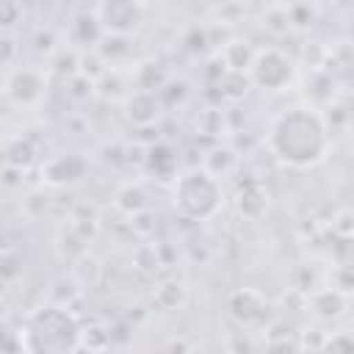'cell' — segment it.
<instances>
[{
	"label": "cell",
	"mask_w": 354,
	"mask_h": 354,
	"mask_svg": "<svg viewBox=\"0 0 354 354\" xmlns=\"http://www.w3.org/2000/svg\"><path fill=\"white\" fill-rule=\"evenodd\" d=\"M266 144L279 163L290 169H315L332 149V130L315 105H293L271 122Z\"/></svg>",
	"instance_id": "6da1fadb"
},
{
	"label": "cell",
	"mask_w": 354,
	"mask_h": 354,
	"mask_svg": "<svg viewBox=\"0 0 354 354\" xmlns=\"http://www.w3.org/2000/svg\"><path fill=\"white\" fill-rule=\"evenodd\" d=\"M171 199L174 207L191 218V221H210L224 202L221 194V183L216 174H210L205 166H194L185 169L183 174L174 177V188H171Z\"/></svg>",
	"instance_id": "7a4b0ae2"
},
{
	"label": "cell",
	"mask_w": 354,
	"mask_h": 354,
	"mask_svg": "<svg viewBox=\"0 0 354 354\" xmlns=\"http://www.w3.org/2000/svg\"><path fill=\"white\" fill-rule=\"evenodd\" d=\"M296 75H299L296 61L279 47L254 50V58L246 69V80L260 91H271V94L288 91L296 83Z\"/></svg>",
	"instance_id": "3957f363"
},
{
	"label": "cell",
	"mask_w": 354,
	"mask_h": 354,
	"mask_svg": "<svg viewBox=\"0 0 354 354\" xmlns=\"http://www.w3.org/2000/svg\"><path fill=\"white\" fill-rule=\"evenodd\" d=\"M0 91H3V97H6L11 105H17V108H36V105L44 102V97H47V75H44V69L14 64V66H8V72L3 75Z\"/></svg>",
	"instance_id": "277c9868"
},
{
	"label": "cell",
	"mask_w": 354,
	"mask_h": 354,
	"mask_svg": "<svg viewBox=\"0 0 354 354\" xmlns=\"http://www.w3.org/2000/svg\"><path fill=\"white\" fill-rule=\"evenodd\" d=\"M227 315L241 326V329H266L271 326V315H274V304L266 299V293L254 290V288H235L227 296Z\"/></svg>",
	"instance_id": "5b68a950"
},
{
	"label": "cell",
	"mask_w": 354,
	"mask_h": 354,
	"mask_svg": "<svg viewBox=\"0 0 354 354\" xmlns=\"http://www.w3.org/2000/svg\"><path fill=\"white\" fill-rule=\"evenodd\" d=\"M94 19L108 36H133L144 25V3L141 0H100Z\"/></svg>",
	"instance_id": "8992f818"
},
{
	"label": "cell",
	"mask_w": 354,
	"mask_h": 354,
	"mask_svg": "<svg viewBox=\"0 0 354 354\" xmlns=\"http://www.w3.org/2000/svg\"><path fill=\"white\" fill-rule=\"evenodd\" d=\"M122 108H124V119L133 124V127H152L158 119H160V97L158 91H149V88H130L127 97L122 100Z\"/></svg>",
	"instance_id": "52a82bcc"
},
{
	"label": "cell",
	"mask_w": 354,
	"mask_h": 354,
	"mask_svg": "<svg viewBox=\"0 0 354 354\" xmlns=\"http://www.w3.org/2000/svg\"><path fill=\"white\" fill-rule=\"evenodd\" d=\"M86 174V160L80 155H53L50 160L41 163V177L50 185H72L83 180Z\"/></svg>",
	"instance_id": "ba28073f"
},
{
	"label": "cell",
	"mask_w": 354,
	"mask_h": 354,
	"mask_svg": "<svg viewBox=\"0 0 354 354\" xmlns=\"http://www.w3.org/2000/svg\"><path fill=\"white\" fill-rule=\"evenodd\" d=\"M304 299H307V307L313 310V315L321 318V321H337V318L346 315V307H348V296L332 290L329 285L315 288V290L307 293Z\"/></svg>",
	"instance_id": "9c48e42d"
},
{
	"label": "cell",
	"mask_w": 354,
	"mask_h": 354,
	"mask_svg": "<svg viewBox=\"0 0 354 354\" xmlns=\"http://www.w3.org/2000/svg\"><path fill=\"white\" fill-rule=\"evenodd\" d=\"M235 205H238V213L246 216V218H260L268 207V194L260 183H246L238 196H235Z\"/></svg>",
	"instance_id": "30bf717a"
},
{
	"label": "cell",
	"mask_w": 354,
	"mask_h": 354,
	"mask_svg": "<svg viewBox=\"0 0 354 354\" xmlns=\"http://www.w3.org/2000/svg\"><path fill=\"white\" fill-rule=\"evenodd\" d=\"M113 205L124 213V216H141L147 207H149V199H147V191L141 188V183H124L116 188L113 194Z\"/></svg>",
	"instance_id": "8fae6325"
},
{
	"label": "cell",
	"mask_w": 354,
	"mask_h": 354,
	"mask_svg": "<svg viewBox=\"0 0 354 354\" xmlns=\"http://www.w3.org/2000/svg\"><path fill=\"white\" fill-rule=\"evenodd\" d=\"M254 58V47L246 39H232L221 47V64L227 66V72H241L246 75L249 64Z\"/></svg>",
	"instance_id": "7c38bea8"
},
{
	"label": "cell",
	"mask_w": 354,
	"mask_h": 354,
	"mask_svg": "<svg viewBox=\"0 0 354 354\" xmlns=\"http://www.w3.org/2000/svg\"><path fill=\"white\" fill-rule=\"evenodd\" d=\"M188 299V290L183 282L171 279V282H160L155 290H152V307H158L160 313H174L185 304Z\"/></svg>",
	"instance_id": "4fadbf2b"
},
{
	"label": "cell",
	"mask_w": 354,
	"mask_h": 354,
	"mask_svg": "<svg viewBox=\"0 0 354 354\" xmlns=\"http://www.w3.org/2000/svg\"><path fill=\"white\" fill-rule=\"evenodd\" d=\"M326 285H329L332 290L343 293V296H351V288H354V277H351V268H348L346 263H337V266H332V268H329V274H326Z\"/></svg>",
	"instance_id": "5bb4252c"
},
{
	"label": "cell",
	"mask_w": 354,
	"mask_h": 354,
	"mask_svg": "<svg viewBox=\"0 0 354 354\" xmlns=\"http://www.w3.org/2000/svg\"><path fill=\"white\" fill-rule=\"evenodd\" d=\"M351 218H354V216H351L348 207H340V210L332 216V224H329V227H332V232H335L340 241H348V238H351V232H354Z\"/></svg>",
	"instance_id": "9a60e30c"
},
{
	"label": "cell",
	"mask_w": 354,
	"mask_h": 354,
	"mask_svg": "<svg viewBox=\"0 0 354 354\" xmlns=\"http://www.w3.org/2000/svg\"><path fill=\"white\" fill-rule=\"evenodd\" d=\"M354 346V337H351V332H346V329H340V332H329L321 343H318V348H351Z\"/></svg>",
	"instance_id": "2e32d148"
},
{
	"label": "cell",
	"mask_w": 354,
	"mask_h": 354,
	"mask_svg": "<svg viewBox=\"0 0 354 354\" xmlns=\"http://www.w3.org/2000/svg\"><path fill=\"white\" fill-rule=\"evenodd\" d=\"M17 44L11 36H0V66H14L17 61Z\"/></svg>",
	"instance_id": "e0dca14e"
},
{
	"label": "cell",
	"mask_w": 354,
	"mask_h": 354,
	"mask_svg": "<svg viewBox=\"0 0 354 354\" xmlns=\"http://www.w3.org/2000/svg\"><path fill=\"white\" fill-rule=\"evenodd\" d=\"M6 293H8V279H6L3 274H0V301L6 299Z\"/></svg>",
	"instance_id": "ac0fdd59"
},
{
	"label": "cell",
	"mask_w": 354,
	"mask_h": 354,
	"mask_svg": "<svg viewBox=\"0 0 354 354\" xmlns=\"http://www.w3.org/2000/svg\"><path fill=\"white\" fill-rule=\"evenodd\" d=\"M202 3H205V6H227L230 0H202Z\"/></svg>",
	"instance_id": "d6986e66"
}]
</instances>
